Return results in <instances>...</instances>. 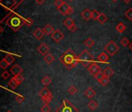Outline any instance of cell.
I'll list each match as a JSON object with an SVG mask.
<instances>
[{"label":"cell","instance_id":"obj_1","mask_svg":"<svg viewBox=\"0 0 132 112\" xmlns=\"http://www.w3.org/2000/svg\"><path fill=\"white\" fill-rule=\"evenodd\" d=\"M59 61L66 67L68 70L72 69L79 63L78 56L74 53L72 49H68L66 51H64L60 56Z\"/></svg>","mask_w":132,"mask_h":112},{"label":"cell","instance_id":"obj_2","mask_svg":"<svg viewBox=\"0 0 132 112\" xmlns=\"http://www.w3.org/2000/svg\"><path fill=\"white\" fill-rule=\"evenodd\" d=\"M24 20L25 19L22 18L21 17L18 15H13L10 19H8L6 23L13 31L16 32L24 25Z\"/></svg>","mask_w":132,"mask_h":112},{"label":"cell","instance_id":"obj_3","mask_svg":"<svg viewBox=\"0 0 132 112\" xmlns=\"http://www.w3.org/2000/svg\"><path fill=\"white\" fill-rule=\"evenodd\" d=\"M79 58V63L84 66L88 68L93 62H94V58L92 55V54L88 51V50H84L82 51L79 55L78 56Z\"/></svg>","mask_w":132,"mask_h":112},{"label":"cell","instance_id":"obj_4","mask_svg":"<svg viewBox=\"0 0 132 112\" xmlns=\"http://www.w3.org/2000/svg\"><path fill=\"white\" fill-rule=\"evenodd\" d=\"M56 112H79V109L74 106L68 99H64L61 106L56 109Z\"/></svg>","mask_w":132,"mask_h":112},{"label":"cell","instance_id":"obj_5","mask_svg":"<svg viewBox=\"0 0 132 112\" xmlns=\"http://www.w3.org/2000/svg\"><path fill=\"white\" fill-rule=\"evenodd\" d=\"M104 50L110 56H113L120 50L119 46L113 41H110L104 47Z\"/></svg>","mask_w":132,"mask_h":112},{"label":"cell","instance_id":"obj_6","mask_svg":"<svg viewBox=\"0 0 132 112\" xmlns=\"http://www.w3.org/2000/svg\"><path fill=\"white\" fill-rule=\"evenodd\" d=\"M88 72L90 73V75H92L94 78H96L99 74H100L102 73L101 68L96 63V62H93L87 69Z\"/></svg>","mask_w":132,"mask_h":112},{"label":"cell","instance_id":"obj_7","mask_svg":"<svg viewBox=\"0 0 132 112\" xmlns=\"http://www.w3.org/2000/svg\"><path fill=\"white\" fill-rule=\"evenodd\" d=\"M57 10L63 16L70 15V14H72L73 13V9L68 3H64L61 6L57 8Z\"/></svg>","mask_w":132,"mask_h":112},{"label":"cell","instance_id":"obj_8","mask_svg":"<svg viewBox=\"0 0 132 112\" xmlns=\"http://www.w3.org/2000/svg\"><path fill=\"white\" fill-rule=\"evenodd\" d=\"M64 37V34L60 30H55L54 31V33L51 34V38L56 42V43H59L61 41H62Z\"/></svg>","mask_w":132,"mask_h":112},{"label":"cell","instance_id":"obj_9","mask_svg":"<svg viewBox=\"0 0 132 112\" xmlns=\"http://www.w3.org/2000/svg\"><path fill=\"white\" fill-rule=\"evenodd\" d=\"M0 4H1L4 8H6V10H11L15 6L16 1L15 0H2Z\"/></svg>","mask_w":132,"mask_h":112},{"label":"cell","instance_id":"obj_10","mask_svg":"<svg viewBox=\"0 0 132 112\" xmlns=\"http://www.w3.org/2000/svg\"><path fill=\"white\" fill-rule=\"evenodd\" d=\"M37 51H38L40 54H42V55L44 56V55H46V54L49 52L50 47H49L46 44L42 43V44H40L37 47Z\"/></svg>","mask_w":132,"mask_h":112},{"label":"cell","instance_id":"obj_11","mask_svg":"<svg viewBox=\"0 0 132 112\" xmlns=\"http://www.w3.org/2000/svg\"><path fill=\"white\" fill-rule=\"evenodd\" d=\"M23 69H22L19 65H17V64L14 65V66L11 68V69H10V72L12 73V74H13L14 76L22 74V73H23Z\"/></svg>","mask_w":132,"mask_h":112},{"label":"cell","instance_id":"obj_12","mask_svg":"<svg viewBox=\"0 0 132 112\" xmlns=\"http://www.w3.org/2000/svg\"><path fill=\"white\" fill-rule=\"evenodd\" d=\"M81 17L85 20H89L92 19V11L89 9H86L81 13Z\"/></svg>","mask_w":132,"mask_h":112},{"label":"cell","instance_id":"obj_13","mask_svg":"<svg viewBox=\"0 0 132 112\" xmlns=\"http://www.w3.org/2000/svg\"><path fill=\"white\" fill-rule=\"evenodd\" d=\"M44 32L43 30V29H40V28H37L36 29L34 32H33V35L37 39V40H41L44 36Z\"/></svg>","mask_w":132,"mask_h":112},{"label":"cell","instance_id":"obj_14","mask_svg":"<svg viewBox=\"0 0 132 112\" xmlns=\"http://www.w3.org/2000/svg\"><path fill=\"white\" fill-rule=\"evenodd\" d=\"M96 94V90H94L92 87H89V88L84 92V95H85L86 97H88L89 99H92Z\"/></svg>","mask_w":132,"mask_h":112},{"label":"cell","instance_id":"obj_15","mask_svg":"<svg viewBox=\"0 0 132 112\" xmlns=\"http://www.w3.org/2000/svg\"><path fill=\"white\" fill-rule=\"evenodd\" d=\"M44 60L47 65H51L54 61V56L51 53H47L46 55H44Z\"/></svg>","mask_w":132,"mask_h":112},{"label":"cell","instance_id":"obj_16","mask_svg":"<svg viewBox=\"0 0 132 112\" xmlns=\"http://www.w3.org/2000/svg\"><path fill=\"white\" fill-rule=\"evenodd\" d=\"M102 73H103V74L105 76H106L108 78H110L114 74V71H113V69L111 67H106V68H105L104 70Z\"/></svg>","mask_w":132,"mask_h":112},{"label":"cell","instance_id":"obj_17","mask_svg":"<svg viewBox=\"0 0 132 112\" xmlns=\"http://www.w3.org/2000/svg\"><path fill=\"white\" fill-rule=\"evenodd\" d=\"M43 30H44V32L45 34H47V35H51V34H52L54 33V27H53L51 25H50V24H47V25L43 28Z\"/></svg>","mask_w":132,"mask_h":112},{"label":"cell","instance_id":"obj_18","mask_svg":"<svg viewBox=\"0 0 132 112\" xmlns=\"http://www.w3.org/2000/svg\"><path fill=\"white\" fill-rule=\"evenodd\" d=\"M109 60V56L106 53L102 52L98 56V61L101 62H106Z\"/></svg>","mask_w":132,"mask_h":112},{"label":"cell","instance_id":"obj_19","mask_svg":"<svg viewBox=\"0 0 132 112\" xmlns=\"http://www.w3.org/2000/svg\"><path fill=\"white\" fill-rule=\"evenodd\" d=\"M116 30H117V31L118 33L123 34V33L125 31V30H126V26H125V24H124L123 23L120 22V23H119L116 26Z\"/></svg>","mask_w":132,"mask_h":112},{"label":"cell","instance_id":"obj_20","mask_svg":"<svg viewBox=\"0 0 132 112\" xmlns=\"http://www.w3.org/2000/svg\"><path fill=\"white\" fill-rule=\"evenodd\" d=\"M8 86H9L11 89L15 90V89L19 86V84L17 83V82H16V80L15 79V78L13 77V78L10 79V81L8 82Z\"/></svg>","mask_w":132,"mask_h":112},{"label":"cell","instance_id":"obj_21","mask_svg":"<svg viewBox=\"0 0 132 112\" xmlns=\"http://www.w3.org/2000/svg\"><path fill=\"white\" fill-rule=\"evenodd\" d=\"M63 23H64V25L66 27H67V28L69 29L70 27H72V25L75 24V22H74V20H73L72 18L69 17V18H67L66 20H64V21L63 22Z\"/></svg>","mask_w":132,"mask_h":112},{"label":"cell","instance_id":"obj_22","mask_svg":"<svg viewBox=\"0 0 132 112\" xmlns=\"http://www.w3.org/2000/svg\"><path fill=\"white\" fill-rule=\"evenodd\" d=\"M51 92L47 88V87H44L40 92H39V96L41 97V98H44V97H46V96H47L48 94H50Z\"/></svg>","mask_w":132,"mask_h":112},{"label":"cell","instance_id":"obj_23","mask_svg":"<svg viewBox=\"0 0 132 112\" xmlns=\"http://www.w3.org/2000/svg\"><path fill=\"white\" fill-rule=\"evenodd\" d=\"M97 20H98V22H99L100 24H103V23H105L106 22L107 17H106V16L103 13H100V16H99V17H98V19H97Z\"/></svg>","mask_w":132,"mask_h":112},{"label":"cell","instance_id":"obj_24","mask_svg":"<svg viewBox=\"0 0 132 112\" xmlns=\"http://www.w3.org/2000/svg\"><path fill=\"white\" fill-rule=\"evenodd\" d=\"M95 44V41H93L92 38H88V39H86L85 41H84V45L86 46V47H87L88 48H90V47H92L93 45Z\"/></svg>","mask_w":132,"mask_h":112},{"label":"cell","instance_id":"obj_25","mask_svg":"<svg viewBox=\"0 0 132 112\" xmlns=\"http://www.w3.org/2000/svg\"><path fill=\"white\" fill-rule=\"evenodd\" d=\"M98 103H97V102L96 101H95V100H90L89 102V103H88V107L91 110H96L97 107H98Z\"/></svg>","mask_w":132,"mask_h":112},{"label":"cell","instance_id":"obj_26","mask_svg":"<svg viewBox=\"0 0 132 112\" xmlns=\"http://www.w3.org/2000/svg\"><path fill=\"white\" fill-rule=\"evenodd\" d=\"M42 99V101L44 103V104H48L53 99V95H52V93H51L50 94H48L47 96L44 97V98H41Z\"/></svg>","mask_w":132,"mask_h":112},{"label":"cell","instance_id":"obj_27","mask_svg":"<svg viewBox=\"0 0 132 112\" xmlns=\"http://www.w3.org/2000/svg\"><path fill=\"white\" fill-rule=\"evenodd\" d=\"M4 59H6V61L7 62V63H8L9 65H11V64L13 63L14 61H15L14 57H13V56L12 54H6V57H5Z\"/></svg>","mask_w":132,"mask_h":112},{"label":"cell","instance_id":"obj_28","mask_svg":"<svg viewBox=\"0 0 132 112\" xmlns=\"http://www.w3.org/2000/svg\"><path fill=\"white\" fill-rule=\"evenodd\" d=\"M109 83H110V78H108V77H106V76H104L103 77V79L99 82V83H100V85L103 86L108 85Z\"/></svg>","mask_w":132,"mask_h":112},{"label":"cell","instance_id":"obj_29","mask_svg":"<svg viewBox=\"0 0 132 112\" xmlns=\"http://www.w3.org/2000/svg\"><path fill=\"white\" fill-rule=\"evenodd\" d=\"M41 82L44 86H48V85H50L51 83V79L50 77H48V76H44L42 79Z\"/></svg>","mask_w":132,"mask_h":112},{"label":"cell","instance_id":"obj_30","mask_svg":"<svg viewBox=\"0 0 132 112\" xmlns=\"http://www.w3.org/2000/svg\"><path fill=\"white\" fill-rule=\"evenodd\" d=\"M13 77L15 78V79L16 80V82H17V83H18L19 85H20V84L24 81V77L23 76L22 74L18 75V76H13Z\"/></svg>","mask_w":132,"mask_h":112},{"label":"cell","instance_id":"obj_31","mask_svg":"<svg viewBox=\"0 0 132 112\" xmlns=\"http://www.w3.org/2000/svg\"><path fill=\"white\" fill-rule=\"evenodd\" d=\"M100 13L99 11H97L96 10H93L92 11V19L94 20H97V19L100 16Z\"/></svg>","mask_w":132,"mask_h":112},{"label":"cell","instance_id":"obj_32","mask_svg":"<svg viewBox=\"0 0 132 112\" xmlns=\"http://www.w3.org/2000/svg\"><path fill=\"white\" fill-rule=\"evenodd\" d=\"M68 92H69L71 95H75V94L78 92V90H77V88H76L75 86H71L69 88Z\"/></svg>","mask_w":132,"mask_h":112},{"label":"cell","instance_id":"obj_33","mask_svg":"<svg viewBox=\"0 0 132 112\" xmlns=\"http://www.w3.org/2000/svg\"><path fill=\"white\" fill-rule=\"evenodd\" d=\"M120 44H121V45H122L123 47H127V46H129V44H130V41H129V40H128L127 37H123V38L121 39Z\"/></svg>","mask_w":132,"mask_h":112},{"label":"cell","instance_id":"obj_34","mask_svg":"<svg viewBox=\"0 0 132 112\" xmlns=\"http://www.w3.org/2000/svg\"><path fill=\"white\" fill-rule=\"evenodd\" d=\"M9 66H10V65L7 63V62L6 61L5 59H3L1 61H0V67H1L2 69H6Z\"/></svg>","mask_w":132,"mask_h":112},{"label":"cell","instance_id":"obj_35","mask_svg":"<svg viewBox=\"0 0 132 112\" xmlns=\"http://www.w3.org/2000/svg\"><path fill=\"white\" fill-rule=\"evenodd\" d=\"M125 17L129 20H132V8L128 9L126 13H125Z\"/></svg>","mask_w":132,"mask_h":112},{"label":"cell","instance_id":"obj_36","mask_svg":"<svg viewBox=\"0 0 132 112\" xmlns=\"http://www.w3.org/2000/svg\"><path fill=\"white\" fill-rule=\"evenodd\" d=\"M51 107L48 106V104H44L41 108H40V111L41 112H51Z\"/></svg>","mask_w":132,"mask_h":112},{"label":"cell","instance_id":"obj_37","mask_svg":"<svg viewBox=\"0 0 132 112\" xmlns=\"http://www.w3.org/2000/svg\"><path fill=\"white\" fill-rule=\"evenodd\" d=\"M65 2L64 1H63V0H55L54 1V6L57 7V8H59L60 6H61Z\"/></svg>","mask_w":132,"mask_h":112},{"label":"cell","instance_id":"obj_38","mask_svg":"<svg viewBox=\"0 0 132 112\" xmlns=\"http://www.w3.org/2000/svg\"><path fill=\"white\" fill-rule=\"evenodd\" d=\"M33 23H34V21H33V20L30 19V18H27V19H25V20H24V25H26V26H27V27H30Z\"/></svg>","mask_w":132,"mask_h":112},{"label":"cell","instance_id":"obj_39","mask_svg":"<svg viewBox=\"0 0 132 112\" xmlns=\"http://www.w3.org/2000/svg\"><path fill=\"white\" fill-rule=\"evenodd\" d=\"M24 100H25V97L23 96H22V95H16V100L19 103H23L24 101Z\"/></svg>","mask_w":132,"mask_h":112},{"label":"cell","instance_id":"obj_40","mask_svg":"<svg viewBox=\"0 0 132 112\" xmlns=\"http://www.w3.org/2000/svg\"><path fill=\"white\" fill-rule=\"evenodd\" d=\"M2 78L3 79H7L9 77H10V73H9V72H7V71H4L3 73H2Z\"/></svg>","mask_w":132,"mask_h":112},{"label":"cell","instance_id":"obj_41","mask_svg":"<svg viewBox=\"0 0 132 112\" xmlns=\"http://www.w3.org/2000/svg\"><path fill=\"white\" fill-rule=\"evenodd\" d=\"M69 30L71 32H75V31L77 30V27H76V24H74V25H72V27H70L69 28Z\"/></svg>","mask_w":132,"mask_h":112},{"label":"cell","instance_id":"obj_42","mask_svg":"<svg viewBox=\"0 0 132 112\" xmlns=\"http://www.w3.org/2000/svg\"><path fill=\"white\" fill-rule=\"evenodd\" d=\"M103 76H104V75L103 74V73H100V74H99V75H98L95 79H96V80H97L98 82H100V81L103 79Z\"/></svg>","mask_w":132,"mask_h":112},{"label":"cell","instance_id":"obj_43","mask_svg":"<svg viewBox=\"0 0 132 112\" xmlns=\"http://www.w3.org/2000/svg\"><path fill=\"white\" fill-rule=\"evenodd\" d=\"M44 1H45V0H36V3L38 5H42L44 3Z\"/></svg>","mask_w":132,"mask_h":112},{"label":"cell","instance_id":"obj_44","mask_svg":"<svg viewBox=\"0 0 132 112\" xmlns=\"http://www.w3.org/2000/svg\"><path fill=\"white\" fill-rule=\"evenodd\" d=\"M123 1L125 3H127V4H128V3H130L131 1H132V0H123Z\"/></svg>","mask_w":132,"mask_h":112},{"label":"cell","instance_id":"obj_45","mask_svg":"<svg viewBox=\"0 0 132 112\" xmlns=\"http://www.w3.org/2000/svg\"><path fill=\"white\" fill-rule=\"evenodd\" d=\"M129 48H130V50H131V51H132V42L130 43V44H129Z\"/></svg>","mask_w":132,"mask_h":112},{"label":"cell","instance_id":"obj_46","mask_svg":"<svg viewBox=\"0 0 132 112\" xmlns=\"http://www.w3.org/2000/svg\"><path fill=\"white\" fill-rule=\"evenodd\" d=\"M3 30H4V29H3V27H2L1 26H0V34H1V33L3 31Z\"/></svg>","mask_w":132,"mask_h":112},{"label":"cell","instance_id":"obj_47","mask_svg":"<svg viewBox=\"0 0 132 112\" xmlns=\"http://www.w3.org/2000/svg\"><path fill=\"white\" fill-rule=\"evenodd\" d=\"M112 1H113V2H114V3H116L117 1H118V0H112Z\"/></svg>","mask_w":132,"mask_h":112},{"label":"cell","instance_id":"obj_48","mask_svg":"<svg viewBox=\"0 0 132 112\" xmlns=\"http://www.w3.org/2000/svg\"><path fill=\"white\" fill-rule=\"evenodd\" d=\"M7 112H12V111H10V110H8Z\"/></svg>","mask_w":132,"mask_h":112},{"label":"cell","instance_id":"obj_49","mask_svg":"<svg viewBox=\"0 0 132 112\" xmlns=\"http://www.w3.org/2000/svg\"><path fill=\"white\" fill-rule=\"evenodd\" d=\"M69 1H73V0H69Z\"/></svg>","mask_w":132,"mask_h":112},{"label":"cell","instance_id":"obj_50","mask_svg":"<svg viewBox=\"0 0 132 112\" xmlns=\"http://www.w3.org/2000/svg\"><path fill=\"white\" fill-rule=\"evenodd\" d=\"M1 1H2V0H0V3H1Z\"/></svg>","mask_w":132,"mask_h":112}]
</instances>
